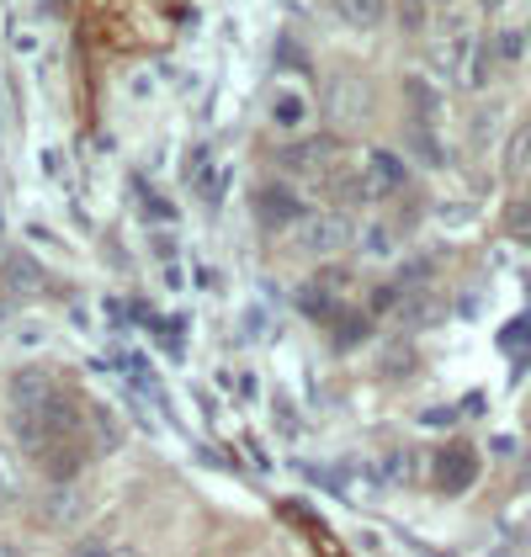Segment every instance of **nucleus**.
I'll return each instance as SVG.
<instances>
[{
	"label": "nucleus",
	"instance_id": "f257e3e1",
	"mask_svg": "<svg viewBox=\"0 0 531 557\" xmlns=\"http://www.w3.org/2000/svg\"><path fill=\"white\" fill-rule=\"evenodd\" d=\"M356 239V223L346 213H304L298 218V250L309 256H341Z\"/></svg>",
	"mask_w": 531,
	"mask_h": 557
},
{
	"label": "nucleus",
	"instance_id": "f03ea898",
	"mask_svg": "<svg viewBox=\"0 0 531 557\" xmlns=\"http://www.w3.org/2000/svg\"><path fill=\"white\" fill-rule=\"evenodd\" d=\"M404 181H409V165L398 160L394 149H372V154L361 160V191H367V202L398 197V191H404Z\"/></svg>",
	"mask_w": 531,
	"mask_h": 557
},
{
	"label": "nucleus",
	"instance_id": "7ed1b4c3",
	"mask_svg": "<svg viewBox=\"0 0 531 557\" xmlns=\"http://www.w3.org/2000/svg\"><path fill=\"white\" fill-rule=\"evenodd\" d=\"M53 398H59V387H53L44 367H22L11 377V414H44Z\"/></svg>",
	"mask_w": 531,
	"mask_h": 557
},
{
	"label": "nucleus",
	"instance_id": "20e7f679",
	"mask_svg": "<svg viewBox=\"0 0 531 557\" xmlns=\"http://www.w3.org/2000/svg\"><path fill=\"white\" fill-rule=\"evenodd\" d=\"M266 117H271V128L276 133H304L309 128V117H313V107H309V96H304V90L276 86L271 90V101H266Z\"/></svg>",
	"mask_w": 531,
	"mask_h": 557
},
{
	"label": "nucleus",
	"instance_id": "39448f33",
	"mask_svg": "<svg viewBox=\"0 0 531 557\" xmlns=\"http://www.w3.org/2000/svg\"><path fill=\"white\" fill-rule=\"evenodd\" d=\"M473 53H479V48H473L468 33H446V38L431 44V64H436V75H442V81H468Z\"/></svg>",
	"mask_w": 531,
	"mask_h": 557
},
{
	"label": "nucleus",
	"instance_id": "423d86ee",
	"mask_svg": "<svg viewBox=\"0 0 531 557\" xmlns=\"http://www.w3.org/2000/svg\"><path fill=\"white\" fill-rule=\"evenodd\" d=\"M361 112H367V86L356 75H335L330 81V117L341 128H351V123H361Z\"/></svg>",
	"mask_w": 531,
	"mask_h": 557
},
{
	"label": "nucleus",
	"instance_id": "0eeeda50",
	"mask_svg": "<svg viewBox=\"0 0 531 557\" xmlns=\"http://www.w3.org/2000/svg\"><path fill=\"white\" fill-rule=\"evenodd\" d=\"M473 478H479V451H468V446H446L442 457H436V483H442L446 494L468 488Z\"/></svg>",
	"mask_w": 531,
	"mask_h": 557
},
{
	"label": "nucleus",
	"instance_id": "6e6552de",
	"mask_svg": "<svg viewBox=\"0 0 531 557\" xmlns=\"http://www.w3.org/2000/svg\"><path fill=\"white\" fill-rule=\"evenodd\" d=\"M256 213H261V223L282 228V223H298V218H304V208H298V197H293L287 186H266L261 197H256Z\"/></svg>",
	"mask_w": 531,
	"mask_h": 557
},
{
	"label": "nucleus",
	"instance_id": "1a4fd4ad",
	"mask_svg": "<svg viewBox=\"0 0 531 557\" xmlns=\"http://www.w3.org/2000/svg\"><path fill=\"white\" fill-rule=\"evenodd\" d=\"M186 175H192V186H197V197H202V202H219L223 191H229V165L213 160V154H197Z\"/></svg>",
	"mask_w": 531,
	"mask_h": 557
},
{
	"label": "nucleus",
	"instance_id": "9d476101",
	"mask_svg": "<svg viewBox=\"0 0 531 557\" xmlns=\"http://www.w3.org/2000/svg\"><path fill=\"white\" fill-rule=\"evenodd\" d=\"M404 101L415 107V117H420V128H431V123L442 117V90L431 86L425 75H404Z\"/></svg>",
	"mask_w": 531,
	"mask_h": 557
},
{
	"label": "nucleus",
	"instance_id": "9b49d317",
	"mask_svg": "<svg viewBox=\"0 0 531 557\" xmlns=\"http://www.w3.org/2000/svg\"><path fill=\"white\" fill-rule=\"evenodd\" d=\"M499 171H505V175L531 171V117H521L516 128L505 133V149H499Z\"/></svg>",
	"mask_w": 531,
	"mask_h": 557
},
{
	"label": "nucleus",
	"instance_id": "f8f14e48",
	"mask_svg": "<svg viewBox=\"0 0 531 557\" xmlns=\"http://www.w3.org/2000/svg\"><path fill=\"white\" fill-rule=\"evenodd\" d=\"M335 11H341V22H346V27L372 33V27L388 16V0H335Z\"/></svg>",
	"mask_w": 531,
	"mask_h": 557
},
{
	"label": "nucleus",
	"instance_id": "ddd939ff",
	"mask_svg": "<svg viewBox=\"0 0 531 557\" xmlns=\"http://www.w3.org/2000/svg\"><path fill=\"white\" fill-rule=\"evenodd\" d=\"M521 53H527L521 27H499V33L489 38V59H494V64H521Z\"/></svg>",
	"mask_w": 531,
	"mask_h": 557
},
{
	"label": "nucleus",
	"instance_id": "4468645a",
	"mask_svg": "<svg viewBox=\"0 0 531 557\" xmlns=\"http://www.w3.org/2000/svg\"><path fill=\"white\" fill-rule=\"evenodd\" d=\"M324 154H330V144H298V149L282 154V165H287V171H319Z\"/></svg>",
	"mask_w": 531,
	"mask_h": 557
},
{
	"label": "nucleus",
	"instance_id": "2eb2a0df",
	"mask_svg": "<svg viewBox=\"0 0 531 557\" xmlns=\"http://www.w3.org/2000/svg\"><path fill=\"white\" fill-rule=\"evenodd\" d=\"M5 282H11V287H22V293H38V282H44V271H38V265H33V260H27V256H16V260H11V265H5Z\"/></svg>",
	"mask_w": 531,
	"mask_h": 557
},
{
	"label": "nucleus",
	"instance_id": "dca6fc26",
	"mask_svg": "<svg viewBox=\"0 0 531 557\" xmlns=\"http://www.w3.org/2000/svg\"><path fill=\"white\" fill-rule=\"evenodd\" d=\"M431 22V0H398V27L404 33H425Z\"/></svg>",
	"mask_w": 531,
	"mask_h": 557
},
{
	"label": "nucleus",
	"instance_id": "f3484780",
	"mask_svg": "<svg viewBox=\"0 0 531 557\" xmlns=\"http://www.w3.org/2000/svg\"><path fill=\"white\" fill-rule=\"evenodd\" d=\"M409 144H415V154H425V165H446V149L436 144V133L431 128L415 123V128H409Z\"/></svg>",
	"mask_w": 531,
	"mask_h": 557
},
{
	"label": "nucleus",
	"instance_id": "a211bd4d",
	"mask_svg": "<svg viewBox=\"0 0 531 557\" xmlns=\"http://www.w3.org/2000/svg\"><path fill=\"white\" fill-rule=\"evenodd\" d=\"M361 250L367 256H394V234L383 223H372V228H361Z\"/></svg>",
	"mask_w": 531,
	"mask_h": 557
},
{
	"label": "nucleus",
	"instance_id": "6ab92c4d",
	"mask_svg": "<svg viewBox=\"0 0 531 557\" xmlns=\"http://www.w3.org/2000/svg\"><path fill=\"white\" fill-rule=\"evenodd\" d=\"M16 488H22V472L11 462V451H0V499H11Z\"/></svg>",
	"mask_w": 531,
	"mask_h": 557
},
{
	"label": "nucleus",
	"instance_id": "aec40b11",
	"mask_svg": "<svg viewBox=\"0 0 531 557\" xmlns=\"http://www.w3.org/2000/svg\"><path fill=\"white\" fill-rule=\"evenodd\" d=\"M64 515H75V494H70V488H59L53 505H48V520H64Z\"/></svg>",
	"mask_w": 531,
	"mask_h": 557
},
{
	"label": "nucleus",
	"instance_id": "412c9836",
	"mask_svg": "<svg viewBox=\"0 0 531 557\" xmlns=\"http://www.w3.org/2000/svg\"><path fill=\"white\" fill-rule=\"evenodd\" d=\"M70 557H107V547H96V542H81Z\"/></svg>",
	"mask_w": 531,
	"mask_h": 557
},
{
	"label": "nucleus",
	"instance_id": "4be33fe9",
	"mask_svg": "<svg viewBox=\"0 0 531 557\" xmlns=\"http://www.w3.org/2000/svg\"><path fill=\"white\" fill-rule=\"evenodd\" d=\"M107 557H144L138 547H107Z\"/></svg>",
	"mask_w": 531,
	"mask_h": 557
},
{
	"label": "nucleus",
	"instance_id": "5701e85b",
	"mask_svg": "<svg viewBox=\"0 0 531 557\" xmlns=\"http://www.w3.org/2000/svg\"><path fill=\"white\" fill-rule=\"evenodd\" d=\"M510 0H479V11H505Z\"/></svg>",
	"mask_w": 531,
	"mask_h": 557
},
{
	"label": "nucleus",
	"instance_id": "b1692460",
	"mask_svg": "<svg viewBox=\"0 0 531 557\" xmlns=\"http://www.w3.org/2000/svg\"><path fill=\"white\" fill-rule=\"evenodd\" d=\"M0 557H22V553H16V547H11V542H0Z\"/></svg>",
	"mask_w": 531,
	"mask_h": 557
}]
</instances>
